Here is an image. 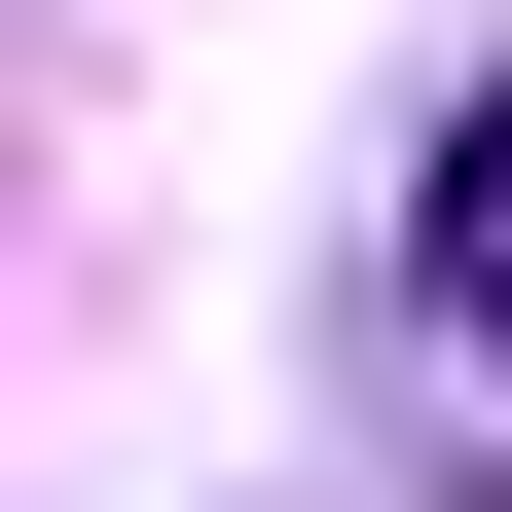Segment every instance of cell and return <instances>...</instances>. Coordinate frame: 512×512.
I'll use <instances>...</instances> for the list:
<instances>
[{
    "label": "cell",
    "instance_id": "6da1fadb",
    "mask_svg": "<svg viewBox=\"0 0 512 512\" xmlns=\"http://www.w3.org/2000/svg\"><path fill=\"white\" fill-rule=\"evenodd\" d=\"M439 256H476V366H512V147H476V183H439Z\"/></svg>",
    "mask_w": 512,
    "mask_h": 512
}]
</instances>
